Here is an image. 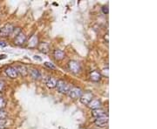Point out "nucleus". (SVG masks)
<instances>
[{
    "label": "nucleus",
    "mask_w": 157,
    "mask_h": 129,
    "mask_svg": "<svg viewBox=\"0 0 157 129\" xmlns=\"http://www.w3.org/2000/svg\"><path fill=\"white\" fill-rule=\"evenodd\" d=\"M68 96L73 99H79L83 94V92L79 87H71L69 92H68Z\"/></svg>",
    "instance_id": "3"
},
{
    "label": "nucleus",
    "mask_w": 157,
    "mask_h": 129,
    "mask_svg": "<svg viewBox=\"0 0 157 129\" xmlns=\"http://www.w3.org/2000/svg\"><path fill=\"white\" fill-rule=\"evenodd\" d=\"M93 99V93H90V92H88V93H85L82 94V96L79 98V100H80V102L82 104L84 105H88L90 103L91 100Z\"/></svg>",
    "instance_id": "7"
},
{
    "label": "nucleus",
    "mask_w": 157,
    "mask_h": 129,
    "mask_svg": "<svg viewBox=\"0 0 157 129\" xmlns=\"http://www.w3.org/2000/svg\"><path fill=\"white\" fill-rule=\"evenodd\" d=\"M56 87H57V90H58L59 93H68V92H69L70 88H71V85L68 84L66 81H65V80L59 79V80H57Z\"/></svg>",
    "instance_id": "1"
},
{
    "label": "nucleus",
    "mask_w": 157,
    "mask_h": 129,
    "mask_svg": "<svg viewBox=\"0 0 157 129\" xmlns=\"http://www.w3.org/2000/svg\"><path fill=\"white\" fill-rule=\"evenodd\" d=\"M92 115L93 117H95V118H98V117L106 115V113H105V111L103 109H101V108H99V109H95V110H93L92 111Z\"/></svg>",
    "instance_id": "16"
},
{
    "label": "nucleus",
    "mask_w": 157,
    "mask_h": 129,
    "mask_svg": "<svg viewBox=\"0 0 157 129\" xmlns=\"http://www.w3.org/2000/svg\"><path fill=\"white\" fill-rule=\"evenodd\" d=\"M6 59V55H4V54L0 55V59Z\"/></svg>",
    "instance_id": "26"
},
{
    "label": "nucleus",
    "mask_w": 157,
    "mask_h": 129,
    "mask_svg": "<svg viewBox=\"0 0 157 129\" xmlns=\"http://www.w3.org/2000/svg\"><path fill=\"white\" fill-rule=\"evenodd\" d=\"M90 79L93 82H99L101 79V74L98 71H93L90 73Z\"/></svg>",
    "instance_id": "10"
},
{
    "label": "nucleus",
    "mask_w": 157,
    "mask_h": 129,
    "mask_svg": "<svg viewBox=\"0 0 157 129\" xmlns=\"http://www.w3.org/2000/svg\"><path fill=\"white\" fill-rule=\"evenodd\" d=\"M4 83L3 81H0V93H3L4 90Z\"/></svg>",
    "instance_id": "23"
},
{
    "label": "nucleus",
    "mask_w": 157,
    "mask_h": 129,
    "mask_svg": "<svg viewBox=\"0 0 157 129\" xmlns=\"http://www.w3.org/2000/svg\"><path fill=\"white\" fill-rule=\"evenodd\" d=\"M39 44V39L37 36H32L31 38V39L29 40V43H28V46L30 48H35Z\"/></svg>",
    "instance_id": "14"
},
{
    "label": "nucleus",
    "mask_w": 157,
    "mask_h": 129,
    "mask_svg": "<svg viewBox=\"0 0 157 129\" xmlns=\"http://www.w3.org/2000/svg\"><path fill=\"white\" fill-rule=\"evenodd\" d=\"M17 71H18V73H20L22 76H26L28 74V70L27 68L25 66V65H19L18 66L16 67Z\"/></svg>",
    "instance_id": "15"
},
{
    "label": "nucleus",
    "mask_w": 157,
    "mask_h": 129,
    "mask_svg": "<svg viewBox=\"0 0 157 129\" xmlns=\"http://www.w3.org/2000/svg\"><path fill=\"white\" fill-rule=\"evenodd\" d=\"M39 49L41 52L47 53L48 51H49V45H48V44H46V43H41L39 46Z\"/></svg>",
    "instance_id": "17"
},
{
    "label": "nucleus",
    "mask_w": 157,
    "mask_h": 129,
    "mask_svg": "<svg viewBox=\"0 0 157 129\" xmlns=\"http://www.w3.org/2000/svg\"><path fill=\"white\" fill-rule=\"evenodd\" d=\"M107 36H108V33H107V35H106V37H105V39H106V40H107V42L108 43V39H107Z\"/></svg>",
    "instance_id": "27"
},
{
    "label": "nucleus",
    "mask_w": 157,
    "mask_h": 129,
    "mask_svg": "<svg viewBox=\"0 0 157 129\" xmlns=\"http://www.w3.org/2000/svg\"><path fill=\"white\" fill-rule=\"evenodd\" d=\"M94 123H95V125L97 126V127H106V126L107 125V123H108V116H107V114L96 118Z\"/></svg>",
    "instance_id": "5"
},
{
    "label": "nucleus",
    "mask_w": 157,
    "mask_h": 129,
    "mask_svg": "<svg viewBox=\"0 0 157 129\" xmlns=\"http://www.w3.org/2000/svg\"><path fill=\"white\" fill-rule=\"evenodd\" d=\"M68 68H69V70L74 74H78L80 73L81 71L80 64H79V62L75 61V60H70V61L68 62Z\"/></svg>",
    "instance_id": "4"
},
{
    "label": "nucleus",
    "mask_w": 157,
    "mask_h": 129,
    "mask_svg": "<svg viewBox=\"0 0 157 129\" xmlns=\"http://www.w3.org/2000/svg\"><path fill=\"white\" fill-rule=\"evenodd\" d=\"M7 113L4 110H0V120H6Z\"/></svg>",
    "instance_id": "20"
},
{
    "label": "nucleus",
    "mask_w": 157,
    "mask_h": 129,
    "mask_svg": "<svg viewBox=\"0 0 157 129\" xmlns=\"http://www.w3.org/2000/svg\"><path fill=\"white\" fill-rule=\"evenodd\" d=\"M28 73H30L31 77L34 79H39L41 78V73L40 71L37 69H31L28 71Z\"/></svg>",
    "instance_id": "13"
},
{
    "label": "nucleus",
    "mask_w": 157,
    "mask_h": 129,
    "mask_svg": "<svg viewBox=\"0 0 157 129\" xmlns=\"http://www.w3.org/2000/svg\"><path fill=\"white\" fill-rule=\"evenodd\" d=\"M5 107H6V100L2 96H0V110H3Z\"/></svg>",
    "instance_id": "18"
},
{
    "label": "nucleus",
    "mask_w": 157,
    "mask_h": 129,
    "mask_svg": "<svg viewBox=\"0 0 157 129\" xmlns=\"http://www.w3.org/2000/svg\"><path fill=\"white\" fill-rule=\"evenodd\" d=\"M7 45V44L5 43L4 41H0V46H2V47H5Z\"/></svg>",
    "instance_id": "25"
},
{
    "label": "nucleus",
    "mask_w": 157,
    "mask_h": 129,
    "mask_svg": "<svg viewBox=\"0 0 157 129\" xmlns=\"http://www.w3.org/2000/svg\"><path fill=\"white\" fill-rule=\"evenodd\" d=\"M25 42H26V36L22 31L16 36L15 40H14V43H15L16 45H23L25 44Z\"/></svg>",
    "instance_id": "6"
},
{
    "label": "nucleus",
    "mask_w": 157,
    "mask_h": 129,
    "mask_svg": "<svg viewBox=\"0 0 157 129\" xmlns=\"http://www.w3.org/2000/svg\"><path fill=\"white\" fill-rule=\"evenodd\" d=\"M5 74H6L9 78L12 79L18 78V71H17V69L13 66L7 67L6 69H5Z\"/></svg>",
    "instance_id": "8"
},
{
    "label": "nucleus",
    "mask_w": 157,
    "mask_h": 129,
    "mask_svg": "<svg viewBox=\"0 0 157 129\" xmlns=\"http://www.w3.org/2000/svg\"><path fill=\"white\" fill-rule=\"evenodd\" d=\"M57 85V79H54L53 77H48V79H46V87L50 89L55 88Z\"/></svg>",
    "instance_id": "12"
},
{
    "label": "nucleus",
    "mask_w": 157,
    "mask_h": 129,
    "mask_svg": "<svg viewBox=\"0 0 157 129\" xmlns=\"http://www.w3.org/2000/svg\"><path fill=\"white\" fill-rule=\"evenodd\" d=\"M101 10H102V12L104 14H108V12H109V10H108L107 6H103L101 8Z\"/></svg>",
    "instance_id": "22"
},
{
    "label": "nucleus",
    "mask_w": 157,
    "mask_h": 129,
    "mask_svg": "<svg viewBox=\"0 0 157 129\" xmlns=\"http://www.w3.org/2000/svg\"><path fill=\"white\" fill-rule=\"evenodd\" d=\"M53 56H54V58H55L56 60H62L65 57V53L62 50L57 49V50H54Z\"/></svg>",
    "instance_id": "11"
},
{
    "label": "nucleus",
    "mask_w": 157,
    "mask_h": 129,
    "mask_svg": "<svg viewBox=\"0 0 157 129\" xmlns=\"http://www.w3.org/2000/svg\"><path fill=\"white\" fill-rule=\"evenodd\" d=\"M44 65H45L46 67L50 68V69H53V70H55V69H56V66L53 64V63H50V62H45V64H44Z\"/></svg>",
    "instance_id": "19"
},
{
    "label": "nucleus",
    "mask_w": 157,
    "mask_h": 129,
    "mask_svg": "<svg viewBox=\"0 0 157 129\" xmlns=\"http://www.w3.org/2000/svg\"><path fill=\"white\" fill-rule=\"evenodd\" d=\"M101 74H102V75L106 77V78H108V67L104 68V69L102 70V73Z\"/></svg>",
    "instance_id": "21"
},
{
    "label": "nucleus",
    "mask_w": 157,
    "mask_h": 129,
    "mask_svg": "<svg viewBox=\"0 0 157 129\" xmlns=\"http://www.w3.org/2000/svg\"><path fill=\"white\" fill-rule=\"evenodd\" d=\"M87 106H88V107L91 108L92 110L99 109V108H101V102L99 101V99H92Z\"/></svg>",
    "instance_id": "9"
},
{
    "label": "nucleus",
    "mask_w": 157,
    "mask_h": 129,
    "mask_svg": "<svg viewBox=\"0 0 157 129\" xmlns=\"http://www.w3.org/2000/svg\"><path fill=\"white\" fill-rule=\"evenodd\" d=\"M13 30H14V27L12 25L6 24L2 29H0V37H1V38H7V37L11 35Z\"/></svg>",
    "instance_id": "2"
},
{
    "label": "nucleus",
    "mask_w": 157,
    "mask_h": 129,
    "mask_svg": "<svg viewBox=\"0 0 157 129\" xmlns=\"http://www.w3.org/2000/svg\"><path fill=\"white\" fill-rule=\"evenodd\" d=\"M5 124H6V120H0V126L4 127Z\"/></svg>",
    "instance_id": "24"
}]
</instances>
